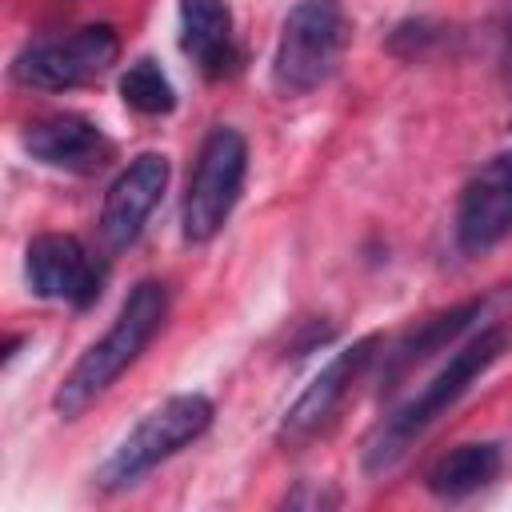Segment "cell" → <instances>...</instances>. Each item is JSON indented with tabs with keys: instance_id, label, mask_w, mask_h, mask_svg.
<instances>
[{
	"instance_id": "obj_1",
	"label": "cell",
	"mask_w": 512,
	"mask_h": 512,
	"mask_svg": "<svg viewBox=\"0 0 512 512\" xmlns=\"http://www.w3.org/2000/svg\"><path fill=\"white\" fill-rule=\"evenodd\" d=\"M504 344H508V336L500 332V328H480L468 344H460L452 356H448V364L412 396V400H404L396 412H388L372 432H368V440H364V452H360V464H364V472L368 476H388L408 452H412V444L500 360V352H504Z\"/></svg>"
},
{
	"instance_id": "obj_2",
	"label": "cell",
	"mask_w": 512,
	"mask_h": 512,
	"mask_svg": "<svg viewBox=\"0 0 512 512\" xmlns=\"http://www.w3.org/2000/svg\"><path fill=\"white\" fill-rule=\"evenodd\" d=\"M164 320H168V284L140 280L128 292V300L120 304L108 332L100 340H92L80 352V360L68 368V376L60 380V388L52 396V408L64 420H76L80 412H88L136 364V356L152 344V336L164 328Z\"/></svg>"
},
{
	"instance_id": "obj_3",
	"label": "cell",
	"mask_w": 512,
	"mask_h": 512,
	"mask_svg": "<svg viewBox=\"0 0 512 512\" xmlns=\"http://www.w3.org/2000/svg\"><path fill=\"white\" fill-rule=\"evenodd\" d=\"M216 408L208 396L200 392H180L168 396L160 408H152L100 464L96 472V488L104 492H120L128 484H136L144 472H152L156 464H164L168 456H176L184 444L200 440L212 424Z\"/></svg>"
},
{
	"instance_id": "obj_4",
	"label": "cell",
	"mask_w": 512,
	"mask_h": 512,
	"mask_svg": "<svg viewBox=\"0 0 512 512\" xmlns=\"http://www.w3.org/2000/svg\"><path fill=\"white\" fill-rule=\"evenodd\" d=\"M348 44V16L340 0H296L280 24L272 84L284 96H304L320 88Z\"/></svg>"
},
{
	"instance_id": "obj_5",
	"label": "cell",
	"mask_w": 512,
	"mask_h": 512,
	"mask_svg": "<svg viewBox=\"0 0 512 512\" xmlns=\"http://www.w3.org/2000/svg\"><path fill=\"white\" fill-rule=\"evenodd\" d=\"M244 176H248L244 136L228 124L212 128L196 152L188 192L180 204V232L188 244H208L228 224V216L244 192Z\"/></svg>"
},
{
	"instance_id": "obj_6",
	"label": "cell",
	"mask_w": 512,
	"mask_h": 512,
	"mask_svg": "<svg viewBox=\"0 0 512 512\" xmlns=\"http://www.w3.org/2000/svg\"><path fill=\"white\" fill-rule=\"evenodd\" d=\"M120 56V36L112 24H88L68 36H44L16 52L12 80L36 92H68L104 76Z\"/></svg>"
},
{
	"instance_id": "obj_7",
	"label": "cell",
	"mask_w": 512,
	"mask_h": 512,
	"mask_svg": "<svg viewBox=\"0 0 512 512\" xmlns=\"http://www.w3.org/2000/svg\"><path fill=\"white\" fill-rule=\"evenodd\" d=\"M376 348H380V336H376V332H368V336L352 340L348 348H340V352L304 384V392L288 404V412L280 416V428H276L280 444H304V440L320 436V432L336 420L340 404L348 400V392L356 388V380L364 376V368L376 360Z\"/></svg>"
},
{
	"instance_id": "obj_8",
	"label": "cell",
	"mask_w": 512,
	"mask_h": 512,
	"mask_svg": "<svg viewBox=\"0 0 512 512\" xmlns=\"http://www.w3.org/2000/svg\"><path fill=\"white\" fill-rule=\"evenodd\" d=\"M452 232L464 256H484L512 236V152H496L468 176L456 200Z\"/></svg>"
},
{
	"instance_id": "obj_9",
	"label": "cell",
	"mask_w": 512,
	"mask_h": 512,
	"mask_svg": "<svg viewBox=\"0 0 512 512\" xmlns=\"http://www.w3.org/2000/svg\"><path fill=\"white\" fill-rule=\"evenodd\" d=\"M24 276L40 300H56L68 308L96 304L104 288V264L68 232L36 236L24 252Z\"/></svg>"
},
{
	"instance_id": "obj_10",
	"label": "cell",
	"mask_w": 512,
	"mask_h": 512,
	"mask_svg": "<svg viewBox=\"0 0 512 512\" xmlns=\"http://www.w3.org/2000/svg\"><path fill=\"white\" fill-rule=\"evenodd\" d=\"M168 188V156L140 152L104 192L100 204V236L108 248H128L144 232L152 208Z\"/></svg>"
},
{
	"instance_id": "obj_11",
	"label": "cell",
	"mask_w": 512,
	"mask_h": 512,
	"mask_svg": "<svg viewBox=\"0 0 512 512\" xmlns=\"http://www.w3.org/2000/svg\"><path fill=\"white\" fill-rule=\"evenodd\" d=\"M24 152L60 172H96L112 160V140L76 112H52L24 128Z\"/></svg>"
},
{
	"instance_id": "obj_12",
	"label": "cell",
	"mask_w": 512,
	"mask_h": 512,
	"mask_svg": "<svg viewBox=\"0 0 512 512\" xmlns=\"http://www.w3.org/2000/svg\"><path fill=\"white\" fill-rule=\"evenodd\" d=\"M180 48L208 80L232 76L240 52L232 36L228 0H180Z\"/></svg>"
},
{
	"instance_id": "obj_13",
	"label": "cell",
	"mask_w": 512,
	"mask_h": 512,
	"mask_svg": "<svg viewBox=\"0 0 512 512\" xmlns=\"http://www.w3.org/2000/svg\"><path fill=\"white\" fill-rule=\"evenodd\" d=\"M484 312V300H464V304H452L428 320H420L416 328H408L404 336H396L392 348H384V368H380V396L392 392L416 364H424L432 352L448 348L456 336H464Z\"/></svg>"
},
{
	"instance_id": "obj_14",
	"label": "cell",
	"mask_w": 512,
	"mask_h": 512,
	"mask_svg": "<svg viewBox=\"0 0 512 512\" xmlns=\"http://www.w3.org/2000/svg\"><path fill=\"white\" fill-rule=\"evenodd\" d=\"M500 468H504V448L496 440H472V444H456L452 452H444L428 468L424 484L440 500H464L488 488L500 476Z\"/></svg>"
},
{
	"instance_id": "obj_15",
	"label": "cell",
	"mask_w": 512,
	"mask_h": 512,
	"mask_svg": "<svg viewBox=\"0 0 512 512\" xmlns=\"http://www.w3.org/2000/svg\"><path fill=\"white\" fill-rule=\"evenodd\" d=\"M120 96H124L128 108H136L144 116H168L176 108V88H172V80L164 76V68L152 56H140V60H132L124 68Z\"/></svg>"
},
{
	"instance_id": "obj_16",
	"label": "cell",
	"mask_w": 512,
	"mask_h": 512,
	"mask_svg": "<svg viewBox=\"0 0 512 512\" xmlns=\"http://www.w3.org/2000/svg\"><path fill=\"white\" fill-rule=\"evenodd\" d=\"M336 500H340L336 492H304V488H296V492L284 496L288 508H300V504H304V508H324V504H336Z\"/></svg>"
},
{
	"instance_id": "obj_17",
	"label": "cell",
	"mask_w": 512,
	"mask_h": 512,
	"mask_svg": "<svg viewBox=\"0 0 512 512\" xmlns=\"http://www.w3.org/2000/svg\"><path fill=\"white\" fill-rule=\"evenodd\" d=\"M504 68H508V84H512V28H508V44H504Z\"/></svg>"
}]
</instances>
